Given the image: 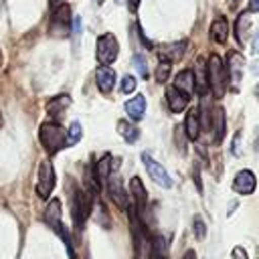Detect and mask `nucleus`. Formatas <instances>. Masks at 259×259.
<instances>
[{
  "label": "nucleus",
  "mask_w": 259,
  "mask_h": 259,
  "mask_svg": "<svg viewBox=\"0 0 259 259\" xmlns=\"http://www.w3.org/2000/svg\"><path fill=\"white\" fill-rule=\"evenodd\" d=\"M38 138H40V144H42V148L47 150L49 156L61 152L67 146V132L59 123H53V121H45L40 125Z\"/></svg>",
  "instance_id": "f257e3e1"
},
{
  "label": "nucleus",
  "mask_w": 259,
  "mask_h": 259,
  "mask_svg": "<svg viewBox=\"0 0 259 259\" xmlns=\"http://www.w3.org/2000/svg\"><path fill=\"white\" fill-rule=\"evenodd\" d=\"M206 83L210 85V91L217 99H221L225 95V87H227V75H225V65L223 59L219 55H210L208 57V65H206Z\"/></svg>",
  "instance_id": "f03ea898"
},
{
  "label": "nucleus",
  "mask_w": 259,
  "mask_h": 259,
  "mask_svg": "<svg viewBox=\"0 0 259 259\" xmlns=\"http://www.w3.org/2000/svg\"><path fill=\"white\" fill-rule=\"evenodd\" d=\"M89 212H91V196L87 192H83L81 188L73 186V192H71V217H73L77 229H83Z\"/></svg>",
  "instance_id": "7ed1b4c3"
},
{
  "label": "nucleus",
  "mask_w": 259,
  "mask_h": 259,
  "mask_svg": "<svg viewBox=\"0 0 259 259\" xmlns=\"http://www.w3.org/2000/svg\"><path fill=\"white\" fill-rule=\"evenodd\" d=\"M117 53H119V45H117V38L111 34V32H105L97 38V49H95V57L101 65H109L117 59Z\"/></svg>",
  "instance_id": "20e7f679"
},
{
  "label": "nucleus",
  "mask_w": 259,
  "mask_h": 259,
  "mask_svg": "<svg viewBox=\"0 0 259 259\" xmlns=\"http://www.w3.org/2000/svg\"><path fill=\"white\" fill-rule=\"evenodd\" d=\"M55 188V168L51 160H40L38 164V182H36V194L47 200Z\"/></svg>",
  "instance_id": "39448f33"
},
{
  "label": "nucleus",
  "mask_w": 259,
  "mask_h": 259,
  "mask_svg": "<svg viewBox=\"0 0 259 259\" xmlns=\"http://www.w3.org/2000/svg\"><path fill=\"white\" fill-rule=\"evenodd\" d=\"M142 162H144V166H146V170H148V174H150V178L156 182V184H160L162 188H172V178H170V174L166 172V168L160 164V162H156L148 152H144L142 154Z\"/></svg>",
  "instance_id": "423d86ee"
},
{
  "label": "nucleus",
  "mask_w": 259,
  "mask_h": 259,
  "mask_svg": "<svg viewBox=\"0 0 259 259\" xmlns=\"http://www.w3.org/2000/svg\"><path fill=\"white\" fill-rule=\"evenodd\" d=\"M69 26H71V8H69V4H59L51 18V34L67 36Z\"/></svg>",
  "instance_id": "0eeeda50"
},
{
  "label": "nucleus",
  "mask_w": 259,
  "mask_h": 259,
  "mask_svg": "<svg viewBox=\"0 0 259 259\" xmlns=\"http://www.w3.org/2000/svg\"><path fill=\"white\" fill-rule=\"evenodd\" d=\"M105 184H107V192H109L111 200H113L121 210H127V208H130V196H127V192H125V188H123V182H121L119 174H117V172H111V176L107 178Z\"/></svg>",
  "instance_id": "6e6552de"
},
{
  "label": "nucleus",
  "mask_w": 259,
  "mask_h": 259,
  "mask_svg": "<svg viewBox=\"0 0 259 259\" xmlns=\"http://www.w3.org/2000/svg\"><path fill=\"white\" fill-rule=\"evenodd\" d=\"M243 67H245L243 55L241 53H229V57H227V81L233 85L235 91H239V87H241Z\"/></svg>",
  "instance_id": "1a4fd4ad"
},
{
  "label": "nucleus",
  "mask_w": 259,
  "mask_h": 259,
  "mask_svg": "<svg viewBox=\"0 0 259 259\" xmlns=\"http://www.w3.org/2000/svg\"><path fill=\"white\" fill-rule=\"evenodd\" d=\"M255 188H257V176H255L251 170H241V172H237V176L233 178V190H235L237 194L247 196V194H253Z\"/></svg>",
  "instance_id": "9d476101"
},
{
  "label": "nucleus",
  "mask_w": 259,
  "mask_h": 259,
  "mask_svg": "<svg viewBox=\"0 0 259 259\" xmlns=\"http://www.w3.org/2000/svg\"><path fill=\"white\" fill-rule=\"evenodd\" d=\"M42 219H45V223H47L53 231H57V233H61V231L65 229V227H63V223H61V200H59V198L49 200V204H47V208H45Z\"/></svg>",
  "instance_id": "9b49d317"
},
{
  "label": "nucleus",
  "mask_w": 259,
  "mask_h": 259,
  "mask_svg": "<svg viewBox=\"0 0 259 259\" xmlns=\"http://www.w3.org/2000/svg\"><path fill=\"white\" fill-rule=\"evenodd\" d=\"M95 81H97L99 91L107 95V93L113 89V85H115V73H113V69L107 67V65L97 67V71H95Z\"/></svg>",
  "instance_id": "f8f14e48"
},
{
  "label": "nucleus",
  "mask_w": 259,
  "mask_h": 259,
  "mask_svg": "<svg viewBox=\"0 0 259 259\" xmlns=\"http://www.w3.org/2000/svg\"><path fill=\"white\" fill-rule=\"evenodd\" d=\"M130 192H132V196L136 200V210L142 217V212H144V208L148 204V192H146V188H144V184H142V180L138 176H134L130 180Z\"/></svg>",
  "instance_id": "ddd939ff"
},
{
  "label": "nucleus",
  "mask_w": 259,
  "mask_h": 259,
  "mask_svg": "<svg viewBox=\"0 0 259 259\" xmlns=\"http://www.w3.org/2000/svg\"><path fill=\"white\" fill-rule=\"evenodd\" d=\"M194 85H196V81H194V73L190 71V69H184V71H180L178 75H176V79H174V89H178L180 93H184V95H192V91H194Z\"/></svg>",
  "instance_id": "4468645a"
},
{
  "label": "nucleus",
  "mask_w": 259,
  "mask_h": 259,
  "mask_svg": "<svg viewBox=\"0 0 259 259\" xmlns=\"http://www.w3.org/2000/svg\"><path fill=\"white\" fill-rule=\"evenodd\" d=\"M123 107H125V113L130 115L132 121H140V119L144 117V113H146V97L138 93L136 97L127 99Z\"/></svg>",
  "instance_id": "2eb2a0df"
},
{
  "label": "nucleus",
  "mask_w": 259,
  "mask_h": 259,
  "mask_svg": "<svg viewBox=\"0 0 259 259\" xmlns=\"http://www.w3.org/2000/svg\"><path fill=\"white\" fill-rule=\"evenodd\" d=\"M166 99H168V107H170V111H172V113H182V111L186 109L188 101H190V97H188V95L180 93V91H178V89H174V87H170V89L166 91Z\"/></svg>",
  "instance_id": "dca6fc26"
},
{
  "label": "nucleus",
  "mask_w": 259,
  "mask_h": 259,
  "mask_svg": "<svg viewBox=\"0 0 259 259\" xmlns=\"http://www.w3.org/2000/svg\"><path fill=\"white\" fill-rule=\"evenodd\" d=\"M184 49H186V42H172V45H164L162 49H158V57L162 61H178L182 55H184Z\"/></svg>",
  "instance_id": "f3484780"
},
{
  "label": "nucleus",
  "mask_w": 259,
  "mask_h": 259,
  "mask_svg": "<svg viewBox=\"0 0 259 259\" xmlns=\"http://www.w3.org/2000/svg\"><path fill=\"white\" fill-rule=\"evenodd\" d=\"M111 172H115V168L111 166V156H109V154H105V156L97 162V166H95V170H93L95 180H97L99 184H105V182H107V178L111 176Z\"/></svg>",
  "instance_id": "a211bd4d"
},
{
  "label": "nucleus",
  "mask_w": 259,
  "mask_h": 259,
  "mask_svg": "<svg viewBox=\"0 0 259 259\" xmlns=\"http://www.w3.org/2000/svg\"><path fill=\"white\" fill-rule=\"evenodd\" d=\"M184 132L188 136V140H196L200 134V119H198V111L192 109L186 113V121H184Z\"/></svg>",
  "instance_id": "6ab92c4d"
},
{
  "label": "nucleus",
  "mask_w": 259,
  "mask_h": 259,
  "mask_svg": "<svg viewBox=\"0 0 259 259\" xmlns=\"http://www.w3.org/2000/svg\"><path fill=\"white\" fill-rule=\"evenodd\" d=\"M249 28H251V16H249V12H241L237 16V22H235V36H237L241 47L245 45V34Z\"/></svg>",
  "instance_id": "aec40b11"
},
{
  "label": "nucleus",
  "mask_w": 259,
  "mask_h": 259,
  "mask_svg": "<svg viewBox=\"0 0 259 259\" xmlns=\"http://www.w3.org/2000/svg\"><path fill=\"white\" fill-rule=\"evenodd\" d=\"M227 32H229V28H227V20H225L223 16L214 18V22H212V26H210V38H212V42L223 45V42L227 40Z\"/></svg>",
  "instance_id": "412c9836"
},
{
  "label": "nucleus",
  "mask_w": 259,
  "mask_h": 259,
  "mask_svg": "<svg viewBox=\"0 0 259 259\" xmlns=\"http://www.w3.org/2000/svg\"><path fill=\"white\" fill-rule=\"evenodd\" d=\"M69 105H71V97H69L67 93L57 95V97H53V99L47 103V113H51V115H63L61 111H65Z\"/></svg>",
  "instance_id": "4be33fe9"
},
{
  "label": "nucleus",
  "mask_w": 259,
  "mask_h": 259,
  "mask_svg": "<svg viewBox=\"0 0 259 259\" xmlns=\"http://www.w3.org/2000/svg\"><path fill=\"white\" fill-rule=\"evenodd\" d=\"M212 121H214V130H212L214 136L212 138H214L217 144H221V140L225 136V111H223V107L212 109Z\"/></svg>",
  "instance_id": "5701e85b"
},
{
  "label": "nucleus",
  "mask_w": 259,
  "mask_h": 259,
  "mask_svg": "<svg viewBox=\"0 0 259 259\" xmlns=\"http://www.w3.org/2000/svg\"><path fill=\"white\" fill-rule=\"evenodd\" d=\"M117 132H119L121 138H123L125 142H130V144H134V142L140 138L138 127H136L132 121H127V119H119V121H117Z\"/></svg>",
  "instance_id": "b1692460"
},
{
  "label": "nucleus",
  "mask_w": 259,
  "mask_h": 259,
  "mask_svg": "<svg viewBox=\"0 0 259 259\" xmlns=\"http://www.w3.org/2000/svg\"><path fill=\"white\" fill-rule=\"evenodd\" d=\"M170 71H172V63H168V61H160V65H158L156 71H154L156 81H158V83H166V81L170 79Z\"/></svg>",
  "instance_id": "393cba45"
},
{
  "label": "nucleus",
  "mask_w": 259,
  "mask_h": 259,
  "mask_svg": "<svg viewBox=\"0 0 259 259\" xmlns=\"http://www.w3.org/2000/svg\"><path fill=\"white\" fill-rule=\"evenodd\" d=\"M81 136H83L81 123H79V121H71V125H69V132H67V146H73V144H77V142L81 140Z\"/></svg>",
  "instance_id": "a878e982"
},
{
  "label": "nucleus",
  "mask_w": 259,
  "mask_h": 259,
  "mask_svg": "<svg viewBox=\"0 0 259 259\" xmlns=\"http://www.w3.org/2000/svg\"><path fill=\"white\" fill-rule=\"evenodd\" d=\"M134 67L138 69V75L142 79H148V63H146V59H144L142 53H136L134 55Z\"/></svg>",
  "instance_id": "bb28decb"
},
{
  "label": "nucleus",
  "mask_w": 259,
  "mask_h": 259,
  "mask_svg": "<svg viewBox=\"0 0 259 259\" xmlns=\"http://www.w3.org/2000/svg\"><path fill=\"white\" fill-rule=\"evenodd\" d=\"M192 229H194V237H196L198 241H202V239L206 237V223L202 221L200 214L194 217V221H192Z\"/></svg>",
  "instance_id": "cd10ccee"
},
{
  "label": "nucleus",
  "mask_w": 259,
  "mask_h": 259,
  "mask_svg": "<svg viewBox=\"0 0 259 259\" xmlns=\"http://www.w3.org/2000/svg\"><path fill=\"white\" fill-rule=\"evenodd\" d=\"M136 89V79L132 77V75H125L123 79H121V83H119V93H132Z\"/></svg>",
  "instance_id": "c85d7f7f"
},
{
  "label": "nucleus",
  "mask_w": 259,
  "mask_h": 259,
  "mask_svg": "<svg viewBox=\"0 0 259 259\" xmlns=\"http://www.w3.org/2000/svg\"><path fill=\"white\" fill-rule=\"evenodd\" d=\"M231 259H249V255H247V251L243 249V247H233V251H231Z\"/></svg>",
  "instance_id": "c756f323"
},
{
  "label": "nucleus",
  "mask_w": 259,
  "mask_h": 259,
  "mask_svg": "<svg viewBox=\"0 0 259 259\" xmlns=\"http://www.w3.org/2000/svg\"><path fill=\"white\" fill-rule=\"evenodd\" d=\"M71 22H73V36H75V40H79V36H81V16H75Z\"/></svg>",
  "instance_id": "7c9ffc66"
},
{
  "label": "nucleus",
  "mask_w": 259,
  "mask_h": 259,
  "mask_svg": "<svg viewBox=\"0 0 259 259\" xmlns=\"http://www.w3.org/2000/svg\"><path fill=\"white\" fill-rule=\"evenodd\" d=\"M239 142H241V134H237V136L233 138V146H231V152H233L235 156H241V148H239Z\"/></svg>",
  "instance_id": "2f4dec72"
},
{
  "label": "nucleus",
  "mask_w": 259,
  "mask_h": 259,
  "mask_svg": "<svg viewBox=\"0 0 259 259\" xmlns=\"http://www.w3.org/2000/svg\"><path fill=\"white\" fill-rule=\"evenodd\" d=\"M127 6H130V10H132V12H136V10H138V6H140V0H127Z\"/></svg>",
  "instance_id": "473e14b6"
},
{
  "label": "nucleus",
  "mask_w": 259,
  "mask_h": 259,
  "mask_svg": "<svg viewBox=\"0 0 259 259\" xmlns=\"http://www.w3.org/2000/svg\"><path fill=\"white\" fill-rule=\"evenodd\" d=\"M182 259H196V253H194L192 249H188V251L182 255Z\"/></svg>",
  "instance_id": "72a5a7b5"
},
{
  "label": "nucleus",
  "mask_w": 259,
  "mask_h": 259,
  "mask_svg": "<svg viewBox=\"0 0 259 259\" xmlns=\"http://www.w3.org/2000/svg\"><path fill=\"white\" fill-rule=\"evenodd\" d=\"M249 8H251L253 12H259V0H251V4H249Z\"/></svg>",
  "instance_id": "f704fd0d"
},
{
  "label": "nucleus",
  "mask_w": 259,
  "mask_h": 259,
  "mask_svg": "<svg viewBox=\"0 0 259 259\" xmlns=\"http://www.w3.org/2000/svg\"><path fill=\"white\" fill-rule=\"evenodd\" d=\"M253 51H257V53H259V32H257V36H255V42H253Z\"/></svg>",
  "instance_id": "c9c22d12"
},
{
  "label": "nucleus",
  "mask_w": 259,
  "mask_h": 259,
  "mask_svg": "<svg viewBox=\"0 0 259 259\" xmlns=\"http://www.w3.org/2000/svg\"><path fill=\"white\" fill-rule=\"evenodd\" d=\"M255 150L259 152V136H257V140H255Z\"/></svg>",
  "instance_id": "e433bc0d"
},
{
  "label": "nucleus",
  "mask_w": 259,
  "mask_h": 259,
  "mask_svg": "<svg viewBox=\"0 0 259 259\" xmlns=\"http://www.w3.org/2000/svg\"><path fill=\"white\" fill-rule=\"evenodd\" d=\"M255 95H257V101H259V85H257V89H255Z\"/></svg>",
  "instance_id": "4c0bfd02"
},
{
  "label": "nucleus",
  "mask_w": 259,
  "mask_h": 259,
  "mask_svg": "<svg viewBox=\"0 0 259 259\" xmlns=\"http://www.w3.org/2000/svg\"><path fill=\"white\" fill-rule=\"evenodd\" d=\"M51 2H53V4H55V2H61V0H51Z\"/></svg>",
  "instance_id": "58836bf2"
},
{
  "label": "nucleus",
  "mask_w": 259,
  "mask_h": 259,
  "mask_svg": "<svg viewBox=\"0 0 259 259\" xmlns=\"http://www.w3.org/2000/svg\"><path fill=\"white\" fill-rule=\"evenodd\" d=\"M0 125H2V113H0Z\"/></svg>",
  "instance_id": "ea45409f"
},
{
  "label": "nucleus",
  "mask_w": 259,
  "mask_h": 259,
  "mask_svg": "<svg viewBox=\"0 0 259 259\" xmlns=\"http://www.w3.org/2000/svg\"><path fill=\"white\" fill-rule=\"evenodd\" d=\"M95 2H97V4H99V2H101V0H95Z\"/></svg>",
  "instance_id": "a19ab883"
},
{
  "label": "nucleus",
  "mask_w": 259,
  "mask_h": 259,
  "mask_svg": "<svg viewBox=\"0 0 259 259\" xmlns=\"http://www.w3.org/2000/svg\"><path fill=\"white\" fill-rule=\"evenodd\" d=\"M115 2H121V0H115Z\"/></svg>",
  "instance_id": "79ce46f5"
}]
</instances>
